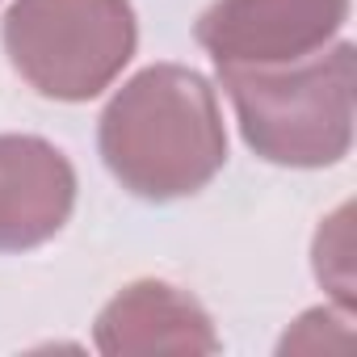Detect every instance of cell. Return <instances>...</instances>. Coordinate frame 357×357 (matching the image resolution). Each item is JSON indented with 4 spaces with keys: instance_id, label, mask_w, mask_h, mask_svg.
<instances>
[{
    "instance_id": "obj_5",
    "label": "cell",
    "mask_w": 357,
    "mask_h": 357,
    "mask_svg": "<svg viewBox=\"0 0 357 357\" xmlns=\"http://www.w3.org/2000/svg\"><path fill=\"white\" fill-rule=\"evenodd\" d=\"M72 206V160L38 135H0V252H26L55 240Z\"/></svg>"
},
{
    "instance_id": "obj_7",
    "label": "cell",
    "mask_w": 357,
    "mask_h": 357,
    "mask_svg": "<svg viewBox=\"0 0 357 357\" xmlns=\"http://www.w3.org/2000/svg\"><path fill=\"white\" fill-rule=\"evenodd\" d=\"M311 257H315L319 286L336 298L340 311H353L357 294H353V206L349 202L319 223Z\"/></svg>"
},
{
    "instance_id": "obj_8",
    "label": "cell",
    "mask_w": 357,
    "mask_h": 357,
    "mask_svg": "<svg viewBox=\"0 0 357 357\" xmlns=\"http://www.w3.org/2000/svg\"><path fill=\"white\" fill-rule=\"evenodd\" d=\"M353 332H349V311H332V307H315L307 315H298V324L282 336V353H324V349H349Z\"/></svg>"
},
{
    "instance_id": "obj_1",
    "label": "cell",
    "mask_w": 357,
    "mask_h": 357,
    "mask_svg": "<svg viewBox=\"0 0 357 357\" xmlns=\"http://www.w3.org/2000/svg\"><path fill=\"white\" fill-rule=\"evenodd\" d=\"M97 147L114 181L135 198H190L227 164L219 97L206 76L181 63L143 68L105 105Z\"/></svg>"
},
{
    "instance_id": "obj_2",
    "label": "cell",
    "mask_w": 357,
    "mask_h": 357,
    "mask_svg": "<svg viewBox=\"0 0 357 357\" xmlns=\"http://www.w3.org/2000/svg\"><path fill=\"white\" fill-rule=\"evenodd\" d=\"M244 143L282 168H332L353 147V47L286 63H219Z\"/></svg>"
},
{
    "instance_id": "obj_6",
    "label": "cell",
    "mask_w": 357,
    "mask_h": 357,
    "mask_svg": "<svg viewBox=\"0 0 357 357\" xmlns=\"http://www.w3.org/2000/svg\"><path fill=\"white\" fill-rule=\"evenodd\" d=\"M93 340L109 357L135 353H219V332L206 307L168 282H130L118 290L93 328Z\"/></svg>"
},
{
    "instance_id": "obj_4",
    "label": "cell",
    "mask_w": 357,
    "mask_h": 357,
    "mask_svg": "<svg viewBox=\"0 0 357 357\" xmlns=\"http://www.w3.org/2000/svg\"><path fill=\"white\" fill-rule=\"evenodd\" d=\"M349 17V0H215L198 43L219 63H286L324 51Z\"/></svg>"
},
{
    "instance_id": "obj_3",
    "label": "cell",
    "mask_w": 357,
    "mask_h": 357,
    "mask_svg": "<svg viewBox=\"0 0 357 357\" xmlns=\"http://www.w3.org/2000/svg\"><path fill=\"white\" fill-rule=\"evenodd\" d=\"M0 38L34 93L93 101L130 63L139 26L130 0H13Z\"/></svg>"
}]
</instances>
